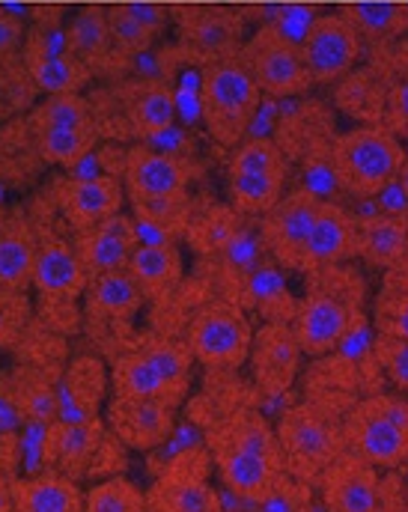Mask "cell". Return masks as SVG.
I'll list each match as a JSON object with an SVG mask.
<instances>
[{
	"label": "cell",
	"instance_id": "1",
	"mask_svg": "<svg viewBox=\"0 0 408 512\" xmlns=\"http://www.w3.org/2000/svg\"><path fill=\"white\" fill-rule=\"evenodd\" d=\"M212 462L221 480L242 498L269 501L286 471L277 432L257 411H236L209 432Z\"/></svg>",
	"mask_w": 408,
	"mask_h": 512
},
{
	"label": "cell",
	"instance_id": "2",
	"mask_svg": "<svg viewBox=\"0 0 408 512\" xmlns=\"http://www.w3.org/2000/svg\"><path fill=\"white\" fill-rule=\"evenodd\" d=\"M361 322V280L340 265L310 271L307 295L295 304L292 331L304 355L334 352Z\"/></svg>",
	"mask_w": 408,
	"mask_h": 512
},
{
	"label": "cell",
	"instance_id": "3",
	"mask_svg": "<svg viewBox=\"0 0 408 512\" xmlns=\"http://www.w3.org/2000/svg\"><path fill=\"white\" fill-rule=\"evenodd\" d=\"M263 90L257 87L248 66L236 57L206 63L200 72V114L209 134L221 146L245 140L254 117L260 114Z\"/></svg>",
	"mask_w": 408,
	"mask_h": 512
},
{
	"label": "cell",
	"instance_id": "4",
	"mask_svg": "<svg viewBox=\"0 0 408 512\" xmlns=\"http://www.w3.org/2000/svg\"><path fill=\"white\" fill-rule=\"evenodd\" d=\"M406 149L385 126H358L331 143V170L355 197L382 194L400 173Z\"/></svg>",
	"mask_w": 408,
	"mask_h": 512
},
{
	"label": "cell",
	"instance_id": "5",
	"mask_svg": "<svg viewBox=\"0 0 408 512\" xmlns=\"http://www.w3.org/2000/svg\"><path fill=\"white\" fill-rule=\"evenodd\" d=\"M349 453L373 468H397L408 462V402L376 396L361 402L343 423Z\"/></svg>",
	"mask_w": 408,
	"mask_h": 512
},
{
	"label": "cell",
	"instance_id": "6",
	"mask_svg": "<svg viewBox=\"0 0 408 512\" xmlns=\"http://www.w3.org/2000/svg\"><path fill=\"white\" fill-rule=\"evenodd\" d=\"M277 441L286 471L295 477H319L343 450V429L316 405H292L277 423Z\"/></svg>",
	"mask_w": 408,
	"mask_h": 512
},
{
	"label": "cell",
	"instance_id": "7",
	"mask_svg": "<svg viewBox=\"0 0 408 512\" xmlns=\"http://www.w3.org/2000/svg\"><path fill=\"white\" fill-rule=\"evenodd\" d=\"M251 343H254V328L248 316L227 301H212L200 307L185 337L191 358L215 370L242 367L251 355Z\"/></svg>",
	"mask_w": 408,
	"mask_h": 512
},
{
	"label": "cell",
	"instance_id": "8",
	"mask_svg": "<svg viewBox=\"0 0 408 512\" xmlns=\"http://www.w3.org/2000/svg\"><path fill=\"white\" fill-rule=\"evenodd\" d=\"M239 60L254 75L263 96L295 99L313 87V78L301 60V51L292 39L280 36L272 24H263L239 51Z\"/></svg>",
	"mask_w": 408,
	"mask_h": 512
},
{
	"label": "cell",
	"instance_id": "9",
	"mask_svg": "<svg viewBox=\"0 0 408 512\" xmlns=\"http://www.w3.org/2000/svg\"><path fill=\"white\" fill-rule=\"evenodd\" d=\"M24 72L45 96L78 93L90 78V69L75 60L66 39V24L60 21H42L24 36Z\"/></svg>",
	"mask_w": 408,
	"mask_h": 512
},
{
	"label": "cell",
	"instance_id": "10",
	"mask_svg": "<svg viewBox=\"0 0 408 512\" xmlns=\"http://www.w3.org/2000/svg\"><path fill=\"white\" fill-rule=\"evenodd\" d=\"M322 197L310 188H295L283 194L272 209L263 215L260 224V242L280 268H298L304 271V251L319 215Z\"/></svg>",
	"mask_w": 408,
	"mask_h": 512
},
{
	"label": "cell",
	"instance_id": "11",
	"mask_svg": "<svg viewBox=\"0 0 408 512\" xmlns=\"http://www.w3.org/2000/svg\"><path fill=\"white\" fill-rule=\"evenodd\" d=\"M298 51L313 84H337L358 66L364 42L340 12H328L313 18L304 39L298 42Z\"/></svg>",
	"mask_w": 408,
	"mask_h": 512
},
{
	"label": "cell",
	"instance_id": "12",
	"mask_svg": "<svg viewBox=\"0 0 408 512\" xmlns=\"http://www.w3.org/2000/svg\"><path fill=\"white\" fill-rule=\"evenodd\" d=\"M176 24L185 54L203 66L236 57L245 45V21L227 6H185L179 9Z\"/></svg>",
	"mask_w": 408,
	"mask_h": 512
},
{
	"label": "cell",
	"instance_id": "13",
	"mask_svg": "<svg viewBox=\"0 0 408 512\" xmlns=\"http://www.w3.org/2000/svg\"><path fill=\"white\" fill-rule=\"evenodd\" d=\"M197 456H179L146 492V512H221V498Z\"/></svg>",
	"mask_w": 408,
	"mask_h": 512
},
{
	"label": "cell",
	"instance_id": "14",
	"mask_svg": "<svg viewBox=\"0 0 408 512\" xmlns=\"http://www.w3.org/2000/svg\"><path fill=\"white\" fill-rule=\"evenodd\" d=\"M123 176L132 200H161V197L185 194L191 179L188 164L179 161V155L152 149L149 143H137L126 149Z\"/></svg>",
	"mask_w": 408,
	"mask_h": 512
},
{
	"label": "cell",
	"instance_id": "15",
	"mask_svg": "<svg viewBox=\"0 0 408 512\" xmlns=\"http://www.w3.org/2000/svg\"><path fill=\"white\" fill-rule=\"evenodd\" d=\"M322 498L328 512H379L382 492L376 468L343 450L322 474Z\"/></svg>",
	"mask_w": 408,
	"mask_h": 512
},
{
	"label": "cell",
	"instance_id": "16",
	"mask_svg": "<svg viewBox=\"0 0 408 512\" xmlns=\"http://www.w3.org/2000/svg\"><path fill=\"white\" fill-rule=\"evenodd\" d=\"M173 411V405L158 399L114 396V402L108 405V429L132 450H155L173 432Z\"/></svg>",
	"mask_w": 408,
	"mask_h": 512
},
{
	"label": "cell",
	"instance_id": "17",
	"mask_svg": "<svg viewBox=\"0 0 408 512\" xmlns=\"http://www.w3.org/2000/svg\"><path fill=\"white\" fill-rule=\"evenodd\" d=\"M30 286H36L48 301H75L87 289V271L75 251V242L54 233L42 236Z\"/></svg>",
	"mask_w": 408,
	"mask_h": 512
},
{
	"label": "cell",
	"instance_id": "18",
	"mask_svg": "<svg viewBox=\"0 0 408 512\" xmlns=\"http://www.w3.org/2000/svg\"><path fill=\"white\" fill-rule=\"evenodd\" d=\"M301 346L295 340V331L289 322H269L254 334L251 343V367H254V379L266 390V393H286L298 364H301Z\"/></svg>",
	"mask_w": 408,
	"mask_h": 512
},
{
	"label": "cell",
	"instance_id": "19",
	"mask_svg": "<svg viewBox=\"0 0 408 512\" xmlns=\"http://www.w3.org/2000/svg\"><path fill=\"white\" fill-rule=\"evenodd\" d=\"M137 245H140V239H137L135 218L123 215V212L105 218L96 227L78 230V236H75V251L84 262L87 280H93L105 271H114V268H126Z\"/></svg>",
	"mask_w": 408,
	"mask_h": 512
},
{
	"label": "cell",
	"instance_id": "20",
	"mask_svg": "<svg viewBox=\"0 0 408 512\" xmlns=\"http://www.w3.org/2000/svg\"><path fill=\"white\" fill-rule=\"evenodd\" d=\"M352 256H358V218L340 203L322 200L304 251V271L343 265Z\"/></svg>",
	"mask_w": 408,
	"mask_h": 512
},
{
	"label": "cell",
	"instance_id": "21",
	"mask_svg": "<svg viewBox=\"0 0 408 512\" xmlns=\"http://www.w3.org/2000/svg\"><path fill=\"white\" fill-rule=\"evenodd\" d=\"M123 203H126V185L114 173H99L93 179H69V185L60 191L63 218L75 230L102 224L105 218L123 212Z\"/></svg>",
	"mask_w": 408,
	"mask_h": 512
},
{
	"label": "cell",
	"instance_id": "22",
	"mask_svg": "<svg viewBox=\"0 0 408 512\" xmlns=\"http://www.w3.org/2000/svg\"><path fill=\"white\" fill-rule=\"evenodd\" d=\"M105 441V429L99 417L93 420H57L48 426L45 438V459L66 477H81L93 468Z\"/></svg>",
	"mask_w": 408,
	"mask_h": 512
},
{
	"label": "cell",
	"instance_id": "23",
	"mask_svg": "<svg viewBox=\"0 0 408 512\" xmlns=\"http://www.w3.org/2000/svg\"><path fill=\"white\" fill-rule=\"evenodd\" d=\"M12 501L27 512H84V492L60 471L12 480Z\"/></svg>",
	"mask_w": 408,
	"mask_h": 512
},
{
	"label": "cell",
	"instance_id": "24",
	"mask_svg": "<svg viewBox=\"0 0 408 512\" xmlns=\"http://www.w3.org/2000/svg\"><path fill=\"white\" fill-rule=\"evenodd\" d=\"M358 256L379 268H394L408 256V215L382 212L358 218Z\"/></svg>",
	"mask_w": 408,
	"mask_h": 512
},
{
	"label": "cell",
	"instance_id": "25",
	"mask_svg": "<svg viewBox=\"0 0 408 512\" xmlns=\"http://www.w3.org/2000/svg\"><path fill=\"white\" fill-rule=\"evenodd\" d=\"M340 15L355 27L361 42L382 48L408 33V3L394 0H355L340 9Z\"/></svg>",
	"mask_w": 408,
	"mask_h": 512
},
{
	"label": "cell",
	"instance_id": "26",
	"mask_svg": "<svg viewBox=\"0 0 408 512\" xmlns=\"http://www.w3.org/2000/svg\"><path fill=\"white\" fill-rule=\"evenodd\" d=\"M129 274L135 277V283L143 289V295H161L176 289V283L182 280V251L176 248L173 239L164 242H140L129 262H126Z\"/></svg>",
	"mask_w": 408,
	"mask_h": 512
},
{
	"label": "cell",
	"instance_id": "27",
	"mask_svg": "<svg viewBox=\"0 0 408 512\" xmlns=\"http://www.w3.org/2000/svg\"><path fill=\"white\" fill-rule=\"evenodd\" d=\"M126 120H129L132 134L140 140L158 137L167 128L176 126V99L170 87L158 78H146L135 84L126 102Z\"/></svg>",
	"mask_w": 408,
	"mask_h": 512
},
{
	"label": "cell",
	"instance_id": "28",
	"mask_svg": "<svg viewBox=\"0 0 408 512\" xmlns=\"http://www.w3.org/2000/svg\"><path fill=\"white\" fill-rule=\"evenodd\" d=\"M87 310L102 319H132L143 307V289L129 274V268L105 271L93 280H87Z\"/></svg>",
	"mask_w": 408,
	"mask_h": 512
},
{
	"label": "cell",
	"instance_id": "29",
	"mask_svg": "<svg viewBox=\"0 0 408 512\" xmlns=\"http://www.w3.org/2000/svg\"><path fill=\"white\" fill-rule=\"evenodd\" d=\"M66 39L69 48L75 54V60L84 69H99L102 63H108L114 45H111V30H108V15L105 6H81L69 21H66Z\"/></svg>",
	"mask_w": 408,
	"mask_h": 512
},
{
	"label": "cell",
	"instance_id": "30",
	"mask_svg": "<svg viewBox=\"0 0 408 512\" xmlns=\"http://www.w3.org/2000/svg\"><path fill=\"white\" fill-rule=\"evenodd\" d=\"M111 382H114V396H126V399H158V402H167L173 408L182 402V396L167 384V379L155 370V364L143 352L120 355L114 361Z\"/></svg>",
	"mask_w": 408,
	"mask_h": 512
},
{
	"label": "cell",
	"instance_id": "31",
	"mask_svg": "<svg viewBox=\"0 0 408 512\" xmlns=\"http://www.w3.org/2000/svg\"><path fill=\"white\" fill-rule=\"evenodd\" d=\"M105 390V373L102 364L93 358H81L72 364V370L66 373V382L57 390V405H60V417L57 420H93L99 417V399Z\"/></svg>",
	"mask_w": 408,
	"mask_h": 512
},
{
	"label": "cell",
	"instance_id": "32",
	"mask_svg": "<svg viewBox=\"0 0 408 512\" xmlns=\"http://www.w3.org/2000/svg\"><path fill=\"white\" fill-rule=\"evenodd\" d=\"M39 239L27 224H6L0 227V289L27 292L33 280Z\"/></svg>",
	"mask_w": 408,
	"mask_h": 512
},
{
	"label": "cell",
	"instance_id": "33",
	"mask_svg": "<svg viewBox=\"0 0 408 512\" xmlns=\"http://www.w3.org/2000/svg\"><path fill=\"white\" fill-rule=\"evenodd\" d=\"M337 105L361 120L364 126H382V111H385V81L379 69H364V72H349L346 78L337 81Z\"/></svg>",
	"mask_w": 408,
	"mask_h": 512
},
{
	"label": "cell",
	"instance_id": "34",
	"mask_svg": "<svg viewBox=\"0 0 408 512\" xmlns=\"http://www.w3.org/2000/svg\"><path fill=\"white\" fill-rule=\"evenodd\" d=\"M36 149L48 164L72 167L84 155H90L99 143V123L84 126H60V128H33Z\"/></svg>",
	"mask_w": 408,
	"mask_h": 512
},
{
	"label": "cell",
	"instance_id": "35",
	"mask_svg": "<svg viewBox=\"0 0 408 512\" xmlns=\"http://www.w3.org/2000/svg\"><path fill=\"white\" fill-rule=\"evenodd\" d=\"M245 292L269 316V322H289L295 316V301L289 298L277 262H257L245 277Z\"/></svg>",
	"mask_w": 408,
	"mask_h": 512
},
{
	"label": "cell",
	"instance_id": "36",
	"mask_svg": "<svg viewBox=\"0 0 408 512\" xmlns=\"http://www.w3.org/2000/svg\"><path fill=\"white\" fill-rule=\"evenodd\" d=\"M385 81V111L382 126L397 137H408V45H397L379 69Z\"/></svg>",
	"mask_w": 408,
	"mask_h": 512
},
{
	"label": "cell",
	"instance_id": "37",
	"mask_svg": "<svg viewBox=\"0 0 408 512\" xmlns=\"http://www.w3.org/2000/svg\"><path fill=\"white\" fill-rule=\"evenodd\" d=\"M283 176L269 173H227V197L245 215H266L283 197Z\"/></svg>",
	"mask_w": 408,
	"mask_h": 512
},
{
	"label": "cell",
	"instance_id": "38",
	"mask_svg": "<svg viewBox=\"0 0 408 512\" xmlns=\"http://www.w3.org/2000/svg\"><path fill=\"white\" fill-rule=\"evenodd\" d=\"M9 390L24 414V423H42V426L57 423V417H60L57 387H51V382L42 373L21 370L15 376V382L9 384Z\"/></svg>",
	"mask_w": 408,
	"mask_h": 512
},
{
	"label": "cell",
	"instance_id": "39",
	"mask_svg": "<svg viewBox=\"0 0 408 512\" xmlns=\"http://www.w3.org/2000/svg\"><path fill=\"white\" fill-rule=\"evenodd\" d=\"M137 352H143L155 364V370L167 379V384L185 399L188 384H191V352H188L185 343L164 340V337H152Z\"/></svg>",
	"mask_w": 408,
	"mask_h": 512
},
{
	"label": "cell",
	"instance_id": "40",
	"mask_svg": "<svg viewBox=\"0 0 408 512\" xmlns=\"http://www.w3.org/2000/svg\"><path fill=\"white\" fill-rule=\"evenodd\" d=\"M227 173H269L286 179V155L272 137H248L233 146Z\"/></svg>",
	"mask_w": 408,
	"mask_h": 512
},
{
	"label": "cell",
	"instance_id": "41",
	"mask_svg": "<svg viewBox=\"0 0 408 512\" xmlns=\"http://www.w3.org/2000/svg\"><path fill=\"white\" fill-rule=\"evenodd\" d=\"M93 120H96V114L81 93H57V96H45V102H39L33 108L30 128L84 126Z\"/></svg>",
	"mask_w": 408,
	"mask_h": 512
},
{
	"label": "cell",
	"instance_id": "42",
	"mask_svg": "<svg viewBox=\"0 0 408 512\" xmlns=\"http://www.w3.org/2000/svg\"><path fill=\"white\" fill-rule=\"evenodd\" d=\"M84 512H146V495L132 480L111 477L84 495Z\"/></svg>",
	"mask_w": 408,
	"mask_h": 512
},
{
	"label": "cell",
	"instance_id": "43",
	"mask_svg": "<svg viewBox=\"0 0 408 512\" xmlns=\"http://www.w3.org/2000/svg\"><path fill=\"white\" fill-rule=\"evenodd\" d=\"M108 15V30H111V45L114 51H120L123 57H137V54H149L152 42L158 36H152L149 30H143L135 18L129 15L126 3H114L105 9Z\"/></svg>",
	"mask_w": 408,
	"mask_h": 512
},
{
	"label": "cell",
	"instance_id": "44",
	"mask_svg": "<svg viewBox=\"0 0 408 512\" xmlns=\"http://www.w3.org/2000/svg\"><path fill=\"white\" fill-rule=\"evenodd\" d=\"M376 328L379 337L408 340V289L388 286L376 301Z\"/></svg>",
	"mask_w": 408,
	"mask_h": 512
},
{
	"label": "cell",
	"instance_id": "45",
	"mask_svg": "<svg viewBox=\"0 0 408 512\" xmlns=\"http://www.w3.org/2000/svg\"><path fill=\"white\" fill-rule=\"evenodd\" d=\"M27 319H30L27 292L0 289V349H9L24 334Z\"/></svg>",
	"mask_w": 408,
	"mask_h": 512
},
{
	"label": "cell",
	"instance_id": "46",
	"mask_svg": "<svg viewBox=\"0 0 408 512\" xmlns=\"http://www.w3.org/2000/svg\"><path fill=\"white\" fill-rule=\"evenodd\" d=\"M376 355L391 376V382L408 393V340H394V337H379Z\"/></svg>",
	"mask_w": 408,
	"mask_h": 512
},
{
	"label": "cell",
	"instance_id": "47",
	"mask_svg": "<svg viewBox=\"0 0 408 512\" xmlns=\"http://www.w3.org/2000/svg\"><path fill=\"white\" fill-rule=\"evenodd\" d=\"M27 27L21 15H12L6 6H0V63H6L9 57L18 54V48L24 45Z\"/></svg>",
	"mask_w": 408,
	"mask_h": 512
},
{
	"label": "cell",
	"instance_id": "48",
	"mask_svg": "<svg viewBox=\"0 0 408 512\" xmlns=\"http://www.w3.org/2000/svg\"><path fill=\"white\" fill-rule=\"evenodd\" d=\"M126 9H129V15L135 18L137 24H140L143 30H149L152 36H158V33L164 30V24L170 21V9H167V6H161V3L129 0V3H126Z\"/></svg>",
	"mask_w": 408,
	"mask_h": 512
},
{
	"label": "cell",
	"instance_id": "49",
	"mask_svg": "<svg viewBox=\"0 0 408 512\" xmlns=\"http://www.w3.org/2000/svg\"><path fill=\"white\" fill-rule=\"evenodd\" d=\"M21 423H24V414H21V408H18V402H15V396H12V390L0 384V438L15 435V429H18Z\"/></svg>",
	"mask_w": 408,
	"mask_h": 512
},
{
	"label": "cell",
	"instance_id": "50",
	"mask_svg": "<svg viewBox=\"0 0 408 512\" xmlns=\"http://www.w3.org/2000/svg\"><path fill=\"white\" fill-rule=\"evenodd\" d=\"M0 512H15V501H12V483L0 474Z\"/></svg>",
	"mask_w": 408,
	"mask_h": 512
},
{
	"label": "cell",
	"instance_id": "51",
	"mask_svg": "<svg viewBox=\"0 0 408 512\" xmlns=\"http://www.w3.org/2000/svg\"><path fill=\"white\" fill-rule=\"evenodd\" d=\"M394 185L400 188V194H403V200L408 203V158L403 161V167H400V173H397V179H394Z\"/></svg>",
	"mask_w": 408,
	"mask_h": 512
},
{
	"label": "cell",
	"instance_id": "52",
	"mask_svg": "<svg viewBox=\"0 0 408 512\" xmlns=\"http://www.w3.org/2000/svg\"><path fill=\"white\" fill-rule=\"evenodd\" d=\"M15 512H27V510H18V507H15Z\"/></svg>",
	"mask_w": 408,
	"mask_h": 512
}]
</instances>
